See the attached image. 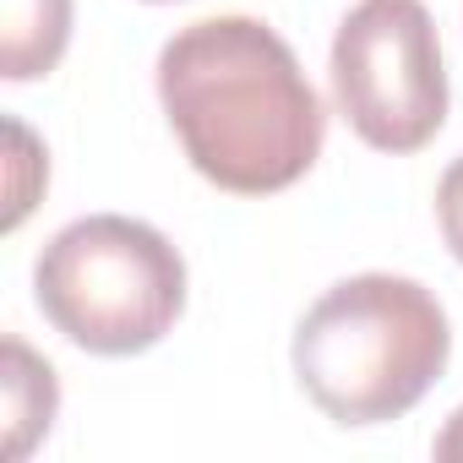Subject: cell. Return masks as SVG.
<instances>
[{"label":"cell","instance_id":"6da1fadb","mask_svg":"<svg viewBox=\"0 0 463 463\" xmlns=\"http://www.w3.org/2000/svg\"><path fill=\"white\" fill-rule=\"evenodd\" d=\"M164 115L202 180L235 196L295 185L327 137V109L295 50L257 17H207L158 55Z\"/></svg>","mask_w":463,"mask_h":463},{"label":"cell","instance_id":"7a4b0ae2","mask_svg":"<svg viewBox=\"0 0 463 463\" xmlns=\"http://www.w3.org/2000/svg\"><path fill=\"white\" fill-rule=\"evenodd\" d=\"M452 327L441 300L398 273L333 284L295 327V376L338 425L409 414L447 371Z\"/></svg>","mask_w":463,"mask_h":463},{"label":"cell","instance_id":"3957f363","mask_svg":"<svg viewBox=\"0 0 463 463\" xmlns=\"http://www.w3.org/2000/svg\"><path fill=\"white\" fill-rule=\"evenodd\" d=\"M33 295L55 333L88 354H142L185 311V262L153 223L93 213L39 251Z\"/></svg>","mask_w":463,"mask_h":463},{"label":"cell","instance_id":"277c9868","mask_svg":"<svg viewBox=\"0 0 463 463\" xmlns=\"http://www.w3.org/2000/svg\"><path fill=\"white\" fill-rule=\"evenodd\" d=\"M333 99L376 153H420L447 120V66L425 0H360L333 39Z\"/></svg>","mask_w":463,"mask_h":463},{"label":"cell","instance_id":"5b68a950","mask_svg":"<svg viewBox=\"0 0 463 463\" xmlns=\"http://www.w3.org/2000/svg\"><path fill=\"white\" fill-rule=\"evenodd\" d=\"M71 39V0H6L0 6V77H50Z\"/></svg>","mask_w":463,"mask_h":463},{"label":"cell","instance_id":"8992f818","mask_svg":"<svg viewBox=\"0 0 463 463\" xmlns=\"http://www.w3.org/2000/svg\"><path fill=\"white\" fill-rule=\"evenodd\" d=\"M0 398H6V458H28L33 441L55 425L61 387L50 360H39L23 338H6L0 349Z\"/></svg>","mask_w":463,"mask_h":463},{"label":"cell","instance_id":"52a82bcc","mask_svg":"<svg viewBox=\"0 0 463 463\" xmlns=\"http://www.w3.org/2000/svg\"><path fill=\"white\" fill-rule=\"evenodd\" d=\"M436 218H441L447 251L463 262V153L447 164V175H441V185H436Z\"/></svg>","mask_w":463,"mask_h":463},{"label":"cell","instance_id":"ba28073f","mask_svg":"<svg viewBox=\"0 0 463 463\" xmlns=\"http://www.w3.org/2000/svg\"><path fill=\"white\" fill-rule=\"evenodd\" d=\"M12 158H17V180H12V213H6V229H17V223L28 218V207H33V185L23 180V169L39 158V147H33V137H28L23 120H12Z\"/></svg>","mask_w":463,"mask_h":463},{"label":"cell","instance_id":"9c48e42d","mask_svg":"<svg viewBox=\"0 0 463 463\" xmlns=\"http://www.w3.org/2000/svg\"><path fill=\"white\" fill-rule=\"evenodd\" d=\"M430 452H436L441 463H463V409L447 420V430L436 436V447H430Z\"/></svg>","mask_w":463,"mask_h":463},{"label":"cell","instance_id":"30bf717a","mask_svg":"<svg viewBox=\"0 0 463 463\" xmlns=\"http://www.w3.org/2000/svg\"><path fill=\"white\" fill-rule=\"evenodd\" d=\"M153 6H164V0H153Z\"/></svg>","mask_w":463,"mask_h":463}]
</instances>
